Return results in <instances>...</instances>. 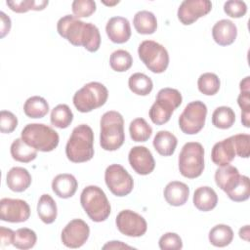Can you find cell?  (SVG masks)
Listing matches in <instances>:
<instances>
[{
	"mask_svg": "<svg viewBox=\"0 0 250 250\" xmlns=\"http://www.w3.org/2000/svg\"><path fill=\"white\" fill-rule=\"evenodd\" d=\"M58 33L74 46H83L95 53L101 46L99 28L92 22H84L72 15L61 18L57 23Z\"/></svg>",
	"mask_w": 250,
	"mask_h": 250,
	"instance_id": "obj_1",
	"label": "cell"
},
{
	"mask_svg": "<svg viewBox=\"0 0 250 250\" xmlns=\"http://www.w3.org/2000/svg\"><path fill=\"white\" fill-rule=\"evenodd\" d=\"M94 133L87 124L76 126L66 143L65 154L73 163H83L94 156Z\"/></svg>",
	"mask_w": 250,
	"mask_h": 250,
	"instance_id": "obj_2",
	"label": "cell"
},
{
	"mask_svg": "<svg viewBox=\"0 0 250 250\" xmlns=\"http://www.w3.org/2000/svg\"><path fill=\"white\" fill-rule=\"evenodd\" d=\"M125 141L123 116L115 111L109 110L103 114L101 118L100 145L107 151L117 150Z\"/></svg>",
	"mask_w": 250,
	"mask_h": 250,
	"instance_id": "obj_3",
	"label": "cell"
},
{
	"mask_svg": "<svg viewBox=\"0 0 250 250\" xmlns=\"http://www.w3.org/2000/svg\"><path fill=\"white\" fill-rule=\"evenodd\" d=\"M80 203L88 217L94 222H104L110 215V203L104 191L98 186L84 188L80 195Z\"/></svg>",
	"mask_w": 250,
	"mask_h": 250,
	"instance_id": "obj_4",
	"label": "cell"
},
{
	"mask_svg": "<svg viewBox=\"0 0 250 250\" xmlns=\"http://www.w3.org/2000/svg\"><path fill=\"white\" fill-rule=\"evenodd\" d=\"M182 101V94L177 89L162 88L158 91L156 100L150 106L148 112L150 120L156 125L167 123L175 109L181 105Z\"/></svg>",
	"mask_w": 250,
	"mask_h": 250,
	"instance_id": "obj_5",
	"label": "cell"
},
{
	"mask_svg": "<svg viewBox=\"0 0 250 250\" xmlns=\"http://www.w3.org/2000/svg\"><path fill=\"white\" fill-rule=\"evenodd\" d=\"M21 138L30 146L43 152L54 150L60 141L58 132L42 123H30L21 130Z\"/></svg>",
	"mask_w": 250,
	"mask_h": 250,
	"instance_id": "obj_6",
	"label": "cell"
},
{
	"mask_svg": "<svg viewBox=\"0 0 250 250\" xmlns=\"http://www.w3.org/2000/svg\"><path fill=\"white\" fill-rule=\"evenodd\" d=\"M108 98L106 87L100 82H89L75 92L72 102L76 109L82 113L90 112L103 106Z\"/></svg>",
	"mask_w": 250,
	"mask_h": 250,
	"instance_id": "obj_7",
	"label": "cell"
},
{
	"mask_svg": "<svg viewBox=\"0 0 250 250\" xmlns=\"http://www.w3.org/2000/svg\"><path fill=\"white\" fill-rule=\"evenodd\" d=\"M179 171L185 178H198L204 170V148L200 143L188 142L179 154Z\"/></svg>",
	"mask_w": 250,
	"mask_h": 250,
	"instance_id": "obj_8",
	"label": "cell"
},
{
	"mask_svg": "<svg viewBox=\"0 0 250 250\" xmlns=\"http://www.w3.org/2000/svg\"><path fill=\"white\" fill-rule=\"evenodd\" d=\"M138 55L145 65L153 73L164 72L169 64V54L166 48L152 40L143 41L138 48Z\"/></svg>",
	"mask_w": 250,
	"mask_h": 250,
	"instance_id": "obj_9",
	"label": "cell"
},
{
	"mask_svg": "<svg viewBox=\"0 0 250 250\" xmlns=\"http://www.w3.org/2000/svg\"><path fill=\"white\" fill-rule=\"evenodd\" d=\"M207 106L201 101L188 104L179 117V127L187 135H194L202 130L205 125Z\"/></svg>",
	"mask_w": 250,
	"mask_h": 250,
	"instance_id": "obj_10",
	"label": "cell"
},
{
	"mask_svg": "<svg viewBox=\"0 0 250 250\" xmlns=\"http://www.w3.org/2000/svg\"><path fill=\"white\" fill-rule=\"evenodd\" d=\"M104 181L110 192L118 197L128 195L134 188L132 176L120 164H111L106 167Z\"/></svg>",
	"mask_w": 250,
	"mask_h": 250,
	"instance_id": "obj_11",
	"label": "cell"
},
{
	"mask_svg": "<svg viewBox=\"0 0 250 250\" xmlns=\"http://www.w3.org/2000/svg\"><path fill=\"white\" fill-rule=\"evenodd\" d=\"M115 224L122 234L130 237L143 236L147 229V224L145 218L129 209L122 210L118 213Z\"/></svg>",
	"mask_w": 250,
	"mask_h": 250,
	"instance_id": "obj_12",
	"label": "cell"
},
{
	"mask_svg": "<svg viewBox=\"0 0 250 250\" xmlns=\"http://www.w3.org/2000/svg\"><path fill=\"white\" fill-rule=\"evenodd\" d=\"M90 234V228L81 219H73L63 228L61 234L62 242L68 248H79L85 244Z\"/></svg>",
	"mask_w": 250,
	"mask_h": 250,
	"instance_id": "obj_13",
	"label": "cell"
},
{
	"mask_svg": "<svg viewBox=\"0 0 250 250\" xmlns=\"http://www.w3.org/2000/svg\"><path fill=\"white\" fill-rule=\"evenodd\" d=\"M30 216V207L22 199L2 198L0 200V219L9 223H22Z\"/></svg>",
	"mask_w": 250,
	"mask_h": 250,
	"instance_id": "obj_14",
	"label": "cell"
},
{
	"mask_svg": "<svg viewBox=\"0 0 250 250\" xmlns=\"http://www.w3.org/2000/svg\"><path fill=\"white\" fill-rule=\"evenodd\" d=\"M211 9L212 3L209 0H184L178 8L177 16L183 24L189 25L207 15Z\"/></svg>",
	"mask_w": 250,
	"mask_h": 250,
	"instance_id": "obj_15",
	"label": "cell"
},
{
	"mask_svg": "<svg viewBox=\"0 0 250 250\" xmlns=\"http://www.w3.org/2000/svg\"><path fill=\"white\" fill-rule=\"evenodd\" d=\"M129 164L139 175H148L155 168V161L150 150L143 146H133L128 154Z\"/></svg>",
	"mask_w": 250,
	"mask_h": 250,
	"instance_id": "obj_16",
	"label": "cell"
},
{
	"mask_svg": "<svg viewBox=\"0 0 250 250\" xmlns=\"http://www.w3.org/2000/svg\"><path fill=\"white\" fill-rule=\"evenodd\" d=\"M105 31L111 42L123 44L131 37L130 22L123 17H112L105 25Z\"/></svg>",
	"mask_w": 250,
	"mask_h": 250,
	"instance_id": "obj_17",
	"label": "cell"
},
{
	"mask_svg": "<svg viewBox=\"0 0 250 250\" xmlns=\"http://www.w3.org/2000/svg\"><path fill=\"white\" fill-rule=\"evenodd\" d=\"M212 36L220 46H229L236 39L237 27L230 20H221L213 25Z\"/></svg>",
	"mask_w": 250,
	"mask_h": 250,
	"instance_id": "obj_18",
	"label": "cell"
},
{
	"mask_svg": "<svg viewBox=\"0 0 250 250\" xmlns=\"http://www.w3.org/2000/svg\"><path fill=\"white\" fill-rule=\"evenodd\" d=\"M163 195L168 204L172 206H182L188 199L189 188L183 182L172 181L164 188Z\"/></svg>",
	"mask_w": 250,
	"mask_h": 250,
	"instance_id": "obj_19",
	"label": "cell"
},
{
	"mask_svg": "<svg viewBox=\"0 0 250 250\" xmlns=\"http://www.w3.org/2000/svg\"><path fill=\"white\" fill-rule=\"evenodd\" d=\"M239 179L238 169L230 164L220 166L215 172L216 185L226 193L229 192L237 185Z\"/></svg>",
	"mask_w": 250,
	"mask_h": 250,
	"instance_id": "obj_20",
	"label": "cell"
},
{
	"mask_svg": "<svg viewBox=\"0 0 250 250\" xmlns=\"http://www.w3.org/2000/svg\"><path fill=\"white\" fill-rule=\"evenodd\" d=\"M78 183L71 174L63 173L57 175L52 182V189L60 198H69L74 195L77 190Z\"/></svg>",
	"mask_w": 250,
	"mask_h": 250,
	"instance_id": "obj_21",
	"label": "cell"
},
{
	"mask_svg": "<svg viewBox=\"0 0 250 250\" xmlns=\"http://www.w3.org/2000/svg\"><path fill=\"white\" fill-rule=\"evenodd\" d=\"M235 155L236 153L231 137L216 143L211 151V159L218 166L229 164Z\"/></svg>",
	"mask_w": 250,
	"mask_h": 250,
	"instance_id": "obj_22",
	"label": "cell"
},
{
	"mask_svg": "<svg viewBox=\"0 0 250 250\" xmlns=\"http://www.w3.org/2000/svg\"><path fill=\"white\" fill-rule=\"evenodd\" d=\"M6 183L11 190L22 192L31 185V175L23 167H13L7 173Z\"/></svg>",
	"mask_w": 250,
	"mask_h": 250,
	"instance_id": "obj_23",
	"label": "cell"
},
{
	"mask_svg": "<svg viewBox=\"0 0 250 250\" xmlns=\"http://www.w3.org/2000/svg\"><path fill=\"white\" fill-rule=\"evenodd\" d=\"M192 201L199 211L208 212L217 206L218 195L212 188L204 186L194 190Z\"/></svg>",
	"mask_w": 250,
	"mask_h": 250,
	"instance_id": "obj_24",
	"label": "cell"
},
{
	"mask_svg": "<svg viewBox=\"0 0 250 250\" xmlns=\"http://www.w3.org/2000/svg\"><path fill=\"white\" fill-rule=\"evenodd\" d=\"M154 149L162 156H170L175 152L178 140L174 134L169 131L161 130L156 133L152 143Z\"/></svg>",
	"mask_w": 250,
	"mask_h": 250,
	"instance_id": "obj_25",
	"label": "cell"
},
{
	"mask_svg": "<svg viewBox=\"0 0 250 250\" xmlns=\"http://www.w3.org/2000/svg\"><path fill=\"white\" fill-rule=\"evenodd\" d=\"M133 24L138 33L148 35L156 31L157 20L149 11H139L134 16Z\"/></svg>",
	"mask_w": 250,
	"mask_h": 250,
	"instance_id": "obj_26",
	"label": "cell"
},
{
	"mask_svg": "<svg viewBox=\"0 0 250 250\" xmlns=\"http://www.w3.org/2000/svg\"><path fill=\"white\" fill-rule=\"evenodd\" d=\"M10 152L14 160L22 163L31 162L37 156V149L28 146L21 138L16 139L12 143Z\"/></svg>",
	"mask_w": 250,
	"mask_h": 250,
	"instance_id": "obj_27",
	"label": "cell"
},
{
	"mask_svg": "<svg viewBox=\"0 0 250 250\" xmlns=\"http://www.w3.org/2000/svg\"><path fill=\"white\" fill-rule=\"evenodd\" d=\"M37 214L45 224H52L56 221L58 208L56 201L50 194H42L37 203Z\"/></svg>",
	"mask_w": 250,
	"mask_h": 250,
	"instance_id": "obj_28",
	"label": "cell"
},
{
	"mask_svg": "<svg viewBox=\"0 0 250 250\" xmlns=\"http://www.w3.org/2000/svg\"><path fill=\"white\" fill-rule=\"evenodd\" d=\"M208 238L212 245L216 247H226L233 239V230L228 225L219 224L210 229Z\"/></svg>",
	"mask_w": 250,
	"mask_h": 250,
	"instance_id": "obj_29",
	"label": "cell"
},
{
	"mask_svg": "<svg viewBox=\"0 0 250 250\" xmlns=\"http://www.w3.org/2000/svg\"><path fill=\"white\" fill-rule=\"evenodd\" d=\"M23 111L29 118H42L49 112V104L44 98L32 96L25 101Z\"/></svg>",
	"mask_w": 250,
	"mask_h": 250,
	"instance_id": "obj_30",
	"label": "cell"
},
{
	"mask_svg": "<svg viewBox=\"0 0 250 250\" xmlns=\"http://www.w3.org/2000/svg\"><path fill=\"white\" fill-rule=\"evenodd\" d=\"M128 86L134 94L139 96H147L152 91L153 83L151 78L145 73L136 72L129 77Z\"/></svg>",
	"mask_w": 250,
	"mask_h": 250,
	"instance_id": "obj_31",
	"label": "cell"
},
{
	"mask_svg": "<svg viewBox=\"0 0 250 250\" xmlns=\"http://www.w3.org/2000/svg\"><path fill=\"white\" fill-rule=\"evenodd\" d=\"M73 120V113L65 104H60L51 111V124L60 129L67 128Z\"/></svg>",
	"mask_w": 250,
	"mask_h": 250,
	"instance_id": "obj_32",
	"label": "cell"
},
{
	"mask_svg": "<svg viewBox=\"0 0 250 250\" xmlns=\"http://www.w3.org/2000/svg\"><path fill=\"white\" fill-rule=\"evenodd\" d=\"M235 122V113L231 107L222 105L212 113V124L219 129H229Z\"/></svg>",
	"mask_w": 250,
	"mask_h": 250,
	"instance_id": "obj_33",
	"label": "cell"
},
{
	"mask_svg": "<svg viewBox=\"0 0 250 250\" xmlns=\"http://www.w3.org/2000/svg\"><path fill=\"white\" fill-rule=\"evenodd\" d=\"M129 133L134 142H146L150 138L152 128L144 118L138 117L131 121L129 125Z\"/></svg>",
	"mask_w": 250,
	"mask_h": 250,
	"instance_id": "obj_34",
	"label": "cell"
},
{
	"mask_svg": "<svg viewBox=\"0 0 250 250\" xmlns=\"http://www.w3.org/2000/svg\"><path fill=\"white\" fill-rule=\"evenodd\" d=\"M37 241V235L34 230L28 228H21L15 231L13 245L21 250H26L34 247Z\"/></svg>",
	"mask_w": 250,
	"mask_h": 250,
	"instance_id": "obj_35",
	"label": "cell"
},
{
	"mask_svg": "<svg viewBox=\"0 0 250 250\" xmlns=\"http://www.w3.org/2000/svg\"><path fill=\"white\" fill-rule=\"evenodd\" d=\"M221 82L219 77L212 72H205L201 74L197 80V87L199 92L206 96H213L220 90Z\"/></svg>",
	"mask_w": 250,
	"mask_h": 250,
	"instance_id": "obj_36",
	"label": "cell"
},
{
	"mask_svg": "<svg viewBox=\"0 0 250 250\" xmlns=\"http://www.w3.org/2000/svg\"><path fill=\"white\" fill-rule=\"evenodd\" d=\"M133 64V58L131 54L126 50H116L109 58L110 67L117 72L127 71Z\"/></svg>",
	"mask_w": 250,
	"mask_h": 250,
	"instance_id": "obj_37",
	"label": "cell"
},
{
	"mask_svg": "<svg viewBox=\"0 0 250 250\" xmlns=\"http://www.w3.org/2000/svg\"><path fill=\"white\" fill-rule=\"evenodd\" d=\"M7 6L16 13H26L29 10L42 11L49 4L48 0H21V1H7Z\"/></svg>",
	"mask_w": 250,
	"mask_h": 250,
	"instance_id": "obj_38",
	"label": "cell"
},
{
	"mask_svg": "<svg viewBox=\"0 0 250 250\" xmlns=\"http://www.w3.org/2000/svg\"><path fill=\"white\" fill-rule=\"evenodd\" d=\"M229 199L235 202H242L249 198L250 196V182L249 178L244 175H240V179L237 185L227 193Z\"/></svg>",
	"mask_w": 250,
	"mask_h": 250,
	"instance_id": "obj_39",
	"label": "cell"
},
{
	"mask_svg": "<svg viewBox=\"0 0 250 250\" xmlns=\"http://www.w3.org/2000/svg\"><path fill=\"white\" fill-rule=\"evenodd\" d=\"M73 16L76 18L90 17L96 11V2L93 0H74L71 4Z\"/></svg>",
	"mask_w": 250,
	"mask_h": 250,
	"instance_id": "obj_40",
	"label": "cell"
},
{
	"mask_svg": "<svg viewBox=\"0 0 250 250\" xmlns=\"http://www.w3.org/2000/svg\"><path fill=\"white\" fill-rule=\"evenodd\" d=\"M235 153L242 158H248L250 154V135L237 134L231 136Z\"/></svg>",
	"mask_w": 250,
	"mask_h": 250,
	"instance_id": "obj_41",
	"label": "cell"
},
{
	"mask_svg": "<svg viewBox=\"0 0 250 250\" xmlns=\"http://www.w3.org/2000/svg\"><path fill=\"white\" fill-rule=\"evenodd\" d=\"M237 104L241 108V122L246 127H250V90H240L237 97Z\"/></svg>",
	"mask_w": 250,
	"mask_h": 250,
	"instance_id": "obj_42",
	"label": "cell"
},
{
	"mask_svg": "<svg viewBox=\"0 0 250 250\" xmlns=\"http://www.w3.org/2000/svg\"><path fill=\"white\" fill-rule=\"evenodd\" d=\"M158 245L161 250H180L183 248V241L179 234L166 232L159 238Z\"/></svg>",
	"mask_w": 250,
	"mask_h": 250,
	"instance_id": "obj_43",
	"label": "cell"
},
{
	"mask_svg": "<svg viewBox=\"0 0 250 250\" xmlns=\"http://www.w3.org/2000/svg\"><path fill=\"white\" fill-rule=\"evenodd\" d=\"M224 12L230 18H242L247 12V6L244 1L229 0L224 4Z\"/></svg>",
	"mask_w": 250,
	"mask_h": 250,
	"instance_id": "obj_44",
	"label": "cell"
},
{
	"mask_svg": "<svg viewBox=\"0 0 250 250\" xmlns=\"http://www.w3.org/2000/svg\"><path fill=\"white\" fill-rule=\"evenodd\" d=\"M18 126L17 116L9 110H1L0 112V131L1 133L10 134Z\"/></svg>",
	"mask_w": 250,
	"mask_h": 250,
	"instance_id": "obj_45",
	"label": "cell"
},
{
	"mask_svg": "<svg viewBox=\"0 0 250 250\" xmlns=\"http://www.w3.org/2000/svg\"><path fill=\"white\" fill-rule=\"evenodd\" d=\"M15 231L11 229L0 227V244L1 246H7L13 244Z\"/></svg>",
	"mask_w": 250,
	"mask_h": 250,
	"instance_id": "obj_46",
	"label": "cell"
},
{
	"mask_svg": "<svg viewBox=\"0 0 250 250\" xmlns=\"http://www.w3.org/2000/svg\"><path fill=\"white\" fill-rule=\"evenodd\" d=\"M0 19H1L0 37L3 38L9 33L12 23H11V19L4 12H0Z\"/></svg>",
	"mask_w": 250,
	"mask_h": 250,
	"instance_id": "obj_47",
	"label": "cell"
},
{
	"mask_svg": "<svg viewBox=\"0 0 250 250\" xmlns=\"http://www.w3.org/2000/svg\"><path fill=\"white\" fill-rule=\"evenodd\" d=\"M132 249L133 247L132 246H129L127 244H124L123 242L121 241H109L107 242L106 244H104L103 246V249Z\"/></svg>",
	"mask_w": 250,
	"mask_h": 250,
	"instance_id": "obj_48",
	"label": "cell"
},
{
	"mask_svg": "<svg viewBox=\"0 0 250 250\" xmlns=\"http://www.w3.org/2000/svg\"><path fill=\"white\" fill-rule=\"evenodd\" d=\"M238 234H239V237L242 238L243 240L249 241V234H250V232H249V226L246 225V226L242 227V228L239 229Z\"/></svg>",
	"mask_w": 250,
	"mask_h": 250,
	"instance_id": "obj_49",
	"label": "cell"
},
{
	"mask_svg": "<svg viewBox=\"0 0 250 250\" xmlns=\"http://www.w3.org/2000/svg\"><path fill=\"white\" fill-rule=\"evenodd\" d=\"M103 3H104V5H107V6H113V5H115V4H118L119 1H114V2H105V1H103Z\"/></svg>",
	"mask_w": 250,
	"mask_h": 250,
	"instance_id": "obj_50",
	"label": "cell"
}]
</instances>
